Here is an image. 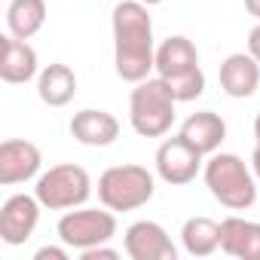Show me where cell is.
Segmentation results:
<instances>
[{"label":"cell","instance_id":"obj_1","mask_svg":"<svg viewBox=\"0 0 260 260\" xmlns=\"http://www.w3.org/2000/svg\"><path fill=\"white\" fill-rule=\"evenodd\" d=\"M113 25V64L119 80L141 83L156 71V46H153V19L150 7L141 0H119L110 16Z\"/></svg>","mask_w":260,"mask_h":260},{"label":"cell","instance_id":"obj_2","mask_svg":"<svg viewBox=\"0 0 260 260\" xmlns=\"http://www.w3.org/2000/svg\"><path fill=\"white\" fill-rule=\"evenodd\" d=\"M202 178L208 193L230 211H248L257 202V178L251 162L236 153H211L202 166Z\"/></svg>","mask_w":260,"mask_h":260},{"label":"cell","instance_id":"obj_3","mask_svg":"<svg viewBox=\"0 0 260 260\" xmlns=\"http://www.w3.org/2000/svg\"><path fill=\"white\" fill-rule=\"evenodd\" d=\"M175 95L162 77H147L135 83L128 95V122L141 138H162L175 122Z\"/></svg>","mask_w":260,"mask_h":260},{"label":"cell","instance_id":"obj_4","mask_svg":"<svg viewBox=\"0 0 260 260\" xmlns=\"http://www.w3.org/2000/svg\"><path fill=\"white\" fill-rule=\"evenodd\" d=\"M153 193H156L153 175L135 162L110 166L98 178V199L110 211H138L153 199Z\"/></svg>","mask_w":260,"mask_h":260},{"label":"cell","instance_id":"obj_5","mask_svg":"<svg viewBox=\"0 0 260 260\" xmlns=\"http://www.w3.org/2000/svg\"><path fill=\"white\" fill-rule=\"evenodd\" d=\"M34 196L49 211H71V208L86 205V199L92 196V178L77 162H58V166H49L37 178Z\"/></svg>","mask_w":260,"mask_h":260},{"label":"cell","instance_id":"obj_6","mask_svg":"<svg viewBox=\"0 0 260 260\" xmlns=\"http://www.w3.org/2000/svg\"><path fill=\"white\" fill-rule=\"evenodd\" d=\"M61 245L74 251H86L95 245H107L116 236V211L110 208H71L58 217L55 226Z\"/></svg>","mask_w":260,"mask_h":260},{"label":"cell","instance_id":"obj_7","mask_svg":"<svg viewBox=\"0 0 260 260\" xmlns=\"http://www.w3.org/2000/svg\"><path fill=\"white\" fill-rule=\"evenodd\" d=\"M205 156L184 138V135H175V138H166L156 150V175L172 184V187H184L190 181H196V175L202 172V162Z\"/></svg>","mask_w":260,"mask_h":260},{"label":"cell","instance_id":"obj_8","mask_svg":"<svg viewBox=\"0 0 260 260\" xmlns=\"http://www.w3.org/2000/svg\"><path fill=\"white\" fill-rule=\"evenodd\" d=\"M122 251L132 260H175L178 257L172 236L156 220H135L122 233Z\"/></svg>","mask_w":260,"mask_h":260},{"label":"cell","instance_id":"obj_9","mask_svg":"<svg viewBox=\"0 0 260 260\" xmlns=\"http://www.w3.org/2000/svg\"><path fill=\"white\" fill-rule=\"evenodd\" d=\"M40 199L31 193H13L0 208V239L7 245H25L40 223Z\"/></svg>","mask_w":260,"mask_h":260},{"label":"cell","instance_id":"obj_10","mask_svg":"<svg viewBox=\"0 0 260 260\" xmlns=\"http://www.w3.org/2000/svg\"><path fill=\"white\" fill-rule=\"evenodd\" d=\"M43 153L34 141L28 138H7L0 144V184L16 187L31 178H40Z\"/></svg>","mask_w":260,"mask_h":260},{"label":"cell","instance_id":"obj_11","mask_svg":"<svg viewBox=\"0 0 260 260\" xmlns=\"http://www.w3.org/2000/svg\"><path fill=\"white\" fill-rule=\"evenodd\" d=\"M71 135L83 147H110L119 138V119L101 107H83L71 116Z\"/></svg>","mask_w":260,"mask_h":260},{"label":"cell","instance_id":"obj_12","mask_svg":"<svg viewBox=\"0 0 260 260\" xmlns=\"http://www.w3.org/2000/svg\"><path fill=\"white\" fill-rule=\"evenodd\" d=\"M40 77V64H37V49L28 40H19L13 34L0 37V80L4 83H28Z\"/></svg>","mask_w":260,"mask_h":260},{"label":"cell","instance_id":"obj_13","mask_svg":"<svg viewBox=\"0 0 260 260\" xmlns=\"http://www.w3.org/2000/svg\"><path fill=\"white\" fill-rule=\"evenodd\" d=\"M220 89L230 98H251L260 92V61L251 52H233L220 61Z\"/></svg>","mask_w":260,"mask_h":260},{"label":"cell","instance_id":"obj_14","mask_svg":"<svg viewBox=\"0 0 260 260\" xmlns=\"http://www.w3.org/2000/svg\"><path fill=\"white\" fill-rule=\"evenodd\" d=\"M220 251L236 260H260V223L245 217H223L220 220Z\"/></svg>","mask_w":260,"mask_h":260},{"label":"cell","instance_id":"obj_15","mask_svg":"<svg viewBox=\"0 0 260 260\" xmlns=\"http://www.w3.org/2000/svg\"><path fill=\"white\" fill-rule=\"evenodd\" d=\"M178 135H184L202 156H211L226 141V122L214 110H196V113H190L184 119V125H181Z\"/></svg>","mask_w":260,"mask_h":260},{"label":"cell","instance_id":"obj_16","mask_svg":"<svg viewBox=\"0 0 260 260\" xmlns=\"http://www.w3.org/2000/svg\"><path fill=\"white\" fill-rule=\"evenodd\" d=\"M196 68H199V52H196V46H193L190 37L175 34V37H166L156 46V77L175 80V77L190 74Z\"/></svg>","mask_w":260,"mask_h":260},{"label":"cell","instance_id":"obj_17","mask_svg":"<svg viewBox=\"0 0 260 260\" xmlns=\"http://www.w3.org/2000/svg\"><path fill=\"white\" fill-rule=\"evenodd\" d=\"M37 95L46 107H64L74 101L77 95V74L74 68L61 64V61H52L40 71L37 77Z\"/></svg>","mask_w":260,"mask_h":260},{"label":"cell","instance_id":"obj_18","mask_svg":"<svg viewBox=\"0 0 260 260\" xmlns=\"http://www.w3.org/2000/svg\"><path fill=\"white\" fill-rule=\"evenodd\" d=\"M46 25V0H10L7 31L19 40H31Z\"/></svg>","mask_w":260,"mask_h":260},{"label":"cell","instance_id":"obj_19","mask_svg":"<svg viewBox=\"0 0 260 260\" xmlns=\"http://www.w3.org/2000/svg\"><path fill=\"white\" fill-rule=\"evenodd\" d=\"M181 242L190 257H208L220 248V223L211 217H187L181 226Z\"/></svg>","mask_w":260,"mask_h":260},{"label":"cell","instance_id":"obj_20","mask_svg":"<svg viewBox=\"0 0 260 260\" xmlns=\"http://www.w3.org/2000/svg\"><path fill=\"white\" fill-rule=\"evenodd\" d=\"M166 83H169V89H172V95H175L178 104L196 101V98L205 92V74H202V68H196V71H190V74H181V77H175V80H166Z\"/></svg>","mask_w":260,"mask_h":260},{"label":"cell","instance_id":"obj_21","mask_svg":"<svg viewBox=\"0 0 260 260\" xmlns=\"http://www.w3.org/2000/svg\"><path fill=\"white\" fill-rule=\"evenodd\" d=\"M80 257H83V260H116L119 251H116V248H107V245H95V248L80 251Z\"/></svg>","mask_w":260,"mask_h":260},{"label":"cell","instance_id":"obj_22","mask_svg":"<svg viewBox=\"0 0 260 260\" xmlns=\"http://www.w3.org/2000/svg\"><path fill=\"white\" fill-rule=\"evenodd\" d=\"M34 260H68V245L64 248H55V245H46L34 254Z\"/></svg>","mask_w":260,"mask_h":260},{"label":"cell","instance_id":"obj_23","mask_svg":"<svg viewBox=\"0 0 260 260\" xmlns=\"http://www.w3.org/2000/svg\"><path fill=\"white\" fill-rule=\"evenodd\" d=\"M248 52H251V55L260 61V22H257V25L248 31Z\"/></svg>","mask_w":260,"mask_h":260},{"label":"cell","instance_id":"obj_24","mask_svg":"<svg viewBox=\"0 0 260 260\" xmlns=\"http://www.w3.org/2000/svg\"><path fill=\"white\" fill-rule=\"evenodd\" d=\"M251 172H254V178L260 184V144H254V150H251Z\"/></svg>","mask_w":260,"mask_h":260},{"label":"cell","instance_id":"obj_25","mask_svg":"<svg viewBox=\"0 0 260 260\" xmlns=\"http://www.w3.org/2000/svg\"><path fill=\"white\" fill-rule=\"evenodd\" d=\"M245 10H248V16H251V19H257V22H260V0H245Z\"/></svg>","mask_w":260,"mask_h":260},{"label":"cell","instance_id":"obj_26","mask_svg":"<svg viewBox=\"0 0 260 260\" xmlns=\"http://www.w3.org/2000/svg\"><path fill=\"white\" fill-rule=\"evenodd\" d=\"M254 138H257V144H260V113H257V119H254Z\"/></svg>","mask_w":260,"mask_h":260},{"label":"cell","instance_id":"obj_27","mask_svg":"<svg viewBox=\"0 0 260 260\" xmlns=\"http://www.w3.org/2000/svg\"><path fill=\"white\" fill-rule=\"evenodd\" d=\"M141 4H147V7H156V4H162V0H141Z\"/></svg>","mask_w":260,"mask_h":260},{"label":"cell","instance_id":"obj_28","mask_svg":"<svg viewBox=\"0 0 260 260\" xmlns=\"http://www.w3.org/2000/svg\"><path fill=\"white\" fill-rule=\"evenodd\" d=\"M7 4H10V0H7Z\"/></svg>","mask_w":260,"mask_h":260}]
</instances>
